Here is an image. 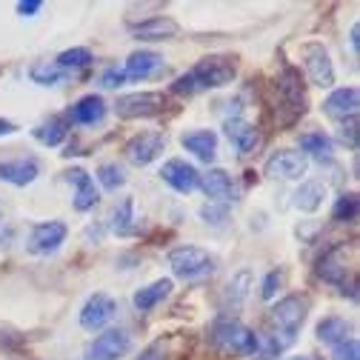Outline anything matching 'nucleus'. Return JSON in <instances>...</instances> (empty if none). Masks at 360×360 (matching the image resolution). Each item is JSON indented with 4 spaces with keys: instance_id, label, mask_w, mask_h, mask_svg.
I'll return each mask as SVG.
<instances>
[{
    "instance_id": "c9c22d12",
    "label": "nucleus",
    "mask_w": 360,
    "mask_h": 360,
    "mask_svg": "<svg viewBox=\"0 0 360 360\" xmlns=\"http://www.w3.org/2000/svg\"><path fill=\"white\" fill-rule=\"evenodd\" d=\"M338 138L340 143H346V149H357V117H349V120H340L338 126Z\"/></svg>"
},
{
    "instance_id": "393cba45",
    "label": "nucleus",
    "mask_w": 360,
    "mask_h": 360,
    "mask_svg": "<svg viewBox=\"0 0 360 360\" xmlns=\"http://www.w3.org/2000/svg\"><path fill=\"white\" fill-rule=\"evenodd\" d=\"M318 340L321 343H326V346H340L343 340H349V335H352V326H349V321L346 318H338V314H329V318H323L321 323H318Z\"/></svg>"
},
{
    "instance_id": "7ed1b4c3",
    "label": "nucleus",
    "mask_w": 360,
    "mask_h": 360,
    "mask_svg": "<svg viewBox=\"0 0 360 360\" xmlns=\"http://www.w3.org/2000/svg\"><path fill=\"white\" fill-rule=\"evenodd\" d=\"M212 346L223 354H238V357H252L260 349V338L243 326L235 318H223L212 326Z\"/></svg>"
},
{
    "instance_id": "2eb2a0df",
    "label": "nucleus",
    "mask_w": 360,
    "mask_h": 360,
    "mask_svg": "<svg viewBox=\"0 0 360 360\" xmlns=\"http://www.w3.org/2000/svg\"><path fill=\"white\" fill-rule=\"evenodd\" d=\"M123 72L129 80H149V77L166 72V63H163V55H158L155 49H138L126 58Z\"/></svg>"
},
{
    "instance_id": "1a4fd4ad",
    "label": "nucleus",
    "mask_w": 360,
    "mask_h": 360,
    "mask_svg": "<svg viewBox=\"0 0 360 360\" xmlns=\"http://www.w3.org/2000/svg\"><path fill=\"white\" fill-rule=\"evenodd\" d=\"M131 352V335L126 329H106L89 343L83 360H120Z\"/></svg>"
},
{
    "instance_id": "6e6552de",
    "label": "nucleus",
    "mask_w": 360,
    "mask_h": 360,
    "mask_svg": "<svg viewBox=\"0 0 360 360\" xmlns=\"http://www.w3.org/2000/svg\"><path fill=\"white\" fill-rule=\"evenodd\" d=\"M303 55V66H306V75L311 80V86H321V89H332L335 86V63L326 52L323 43H306L300 49Z\"/></svg>"
},
{
    "instance_id": "f8f14e48",
    "label": "nucleus",
    "mask_w": 360,
    "mask_h": 360,
    "mask_svg": "<svg viewBox=\"0 0 360 360\" xmlns=\"http://www.w3.org/2000/svg\"><path fill=\"white\" fill-rule=\"evenodd\" d=\"M115 314H117V300L112 295H106V292H95L92 297L83 303L77 321H80V329L98 332V329H103L115 318Z\"/></svg>"
},
{
    "instance_id": "ddd939ff",
    "label": "nucleus",
    "mask_w": 360,
    "mask_h": 360,
    "mask_svg": "<svg viewBox=\"0 0 360 360\" xmlns=\"http://www.w3.org/2000/svg\"><path fill=\"white\" fill-rule=\"evenodd\" d=\"M160 177H163V184H169L177 195H189V192H195L198 184H200V172H198L192 163L180 160V158L166 160L163 169H160Z\"/></svg>"
},
{
    "instance_id": "79ce46f5",
    "label": "nucleus",
    "mask_w": 360,
    "mask_h": 360,
    "mask_svg": "<svg viewBox=\"0 0 360 360\" xmlns=\"http://www.w3.org/2000/svg\"><path fill=\"white\" fill-rule=\"evenodd\" d=\"M40 9H43L40 0H20L18 4V15H23V18H34Z\"/></svg>"
},
{
    "instance_id": "9d476101",
    "label": "nucleus",
    "mask_w": 360,
    "mask_h": 360,
    "mask_svg": "<svg viewBox=\"0 0 360 360\" xmlns=\"http://www.w3.org/2000/svg\"><path fill=\"white\" fill-rule=\"evenodd\" d=\"M266 177H281V180H300L309 172V158L295 152V149H278L266 158L263 163Z\"/></svg>"
},
{
    "instance_id": "f704fd0d",
    "label": "nucleus",
    "mask_w": 360,
    "mask_h": 360,
    "mask_svg": "<svg viewBox=\"0 0 360 360\" xmlns=\"http://www.w3.org/2000/svg\"><path fill=\"white\" fill-rule=\"evenodd\" d=\"M281 286H283V272H281V269H275V272H269V275L263 278V283H260V297H263V300H272V297L281 292Z\"/></svg>"
},
{
    "instance_id": "e433bc0d",
    "label": "nucleus",
    "mask_w": 360,
    "mask_h": 360,
    "mask_svg": "<svg viewBox=\"0 0 360 360\" xmlns=\"http://www.w3.org/2000/svg\"><path fill=\"white\" fill-rule=\"evenodd\" d=\"M126 72L123 69H117V66H109V69H103V75H101V86L103 89H120V86H126Z\"/></svg>"
},
{
    "instance_id": "72a5a7b5",
    "label": "nucleus",
    "mask_w": 360,
    "mask_h": 360,
    "mask_svg": "<svg viewBox=\"0 0 360 360\" xmlns=\"http://www.w3.org/2000/svg\"><path fill=\"white\" fill-rule=\"evenodd\" d=\"M98 180H101V186L106 189V192H117L123 184H126V172H123V166H117V163H101L98 166Z\"/></svg>"
},
{
    "instance_id": "ea45409f",
    "label": "nucleus",
    "mask_w": 360,
    "mask_h": 360,
    "mask_svg": "<svg viewBox=\"0 0 360 360\" xmlns=\"http://www.w3.org/2000/svg\"><path fill=\"white\" fill-rule=\"evenodd\" d=\"M200 217L206 223H223V217H226V206L223 203H206V206H200Z\"/></svg>"
},
{
    "instance_id": "cd10ccee",
    "label": "nucleus",
    "mask_w": 360,
    "mask_h": 360,
    "mask_svg": "<svg viewBox=\"0 0 360 360\" xmlns=\"http://www.w3.org/2000/svg\"><path fill=\"white\" fill-rule=\"evenodd\" d=\"M332 152H335V143H332L329 134H323V131H306V134H300V155H306V158L311 155V158L329 160Z\"/></svg>"
},
{
    "instance_id": "a878e982",
    "label": "nucleus",
    "mask_w": 360,
    "mask_h": 360,
    "mask_svg": "<svg viewBox=\"0 0 360 360\" xmlns=\"http://www.w3.org/2000/svg\"><path fill=\"white\" fill-rule=\"evenodd\" d=\"M323 198H326V186L321 180H306V184H300V189L295 192L292 203L300 212H318L323 206Z\"/></svg>"
},
{
    "instance_id": "2f4dec72",
    "label": "nucleus",
    "mask_w": 360,
    "mask_h": 360,
    "mask_svg": "<svg viewBox=\"0 0 360 360\" xmlns=\"http://www.w3.org/2000/svg\"><path fill=\"white\" fill-rule=\"evenodd\" d=\"M360 214V200L354 192H343L338 200H335V209H332V220L335 223H354Z\"/></svg>"
},
{
    "instance_id": "4be33fe9",
    "label": "nucleus",
    "mask_w": 360,
    "mask_h": 360,
    "mask_svg": "<svg viewBox=\"0 0 360 360\" xmlns=\"http://www.w3.org/2000/svg\"><path fill=\"white\" fill-rule=\"evenodd\" d=\"M180 146H184L186 152H192L198 160L212 163L214 155H217V134L212 129H195V131L180 134Z\"/></svg>"
},
{
    "instance_id": "6ab92c4d",
    "label": "nucleus",
    "mask_w": 360,
    "mask_h": 360,
    "mask_svg": "<svg viewBox=\"0 0 360 360\" xmlns=\"http://www.w3.org/2000/svg\"><path fill=\"white\" fill-rule=\"evenodd\" d=\"M106 109L109 106H106V101L101 95H83L77 103L69 106L66 120L75 123V126H95V123H101L106 117Z\"/></svg>"
},
{
    "instance_id": "f3484780",
    "label": "nucleus",
    "mask_w": 360,
    "mask_h": 360,
    "mask_svg": "<svg viewBox=\"0 0 360 360\" xmlns=\"http://www.w3.org/2000/svg\"><path fill=\"white\" fill-rule=\"evenodd\" d=\"M66 180L75 186V195H72L75 212H89V209L98 206L101 195H98V189H95L92 174H89L86 169H69V172H66Z\"/></svg>"
},
{
    "instance_id": "9b49d317",
    "label": "nucleus",
    "mask_w": 360,
    "mask_h": 360,
    "mask_svg": "<svg viewBox=\"0 0 360 360\" xmlns=\"http://www.w3.org/2000/svg\"><path fill=\"white\" fill-rule=\"evenodd\" d=\"M166 149V134L163 131H141L126 143L123 155L131 166H149L155 163Z\"/></svg>"
},
{
    "instance_id": "7c9ffc66",
    "label": "nucleus",
    "mask_w": 360,
    "mask_h": 360,
    "mask_svg": "<svg viewBox=\"0 0 360 360\" xmlns=\"http://www.w3.org/2000/svg\"><path fill=\"white\" fill-rule=\"evenodd\" d=\"M66 69H60L55 60H37V63H32V69H29V77H32V83H37V86H58V83H63L66 80Z\"/></svg>"
},
{
    "instance_id": "423d86ee",
    "label": "nucleus",
    "mask_w": 360,
    "mask_h": 360,
    "mask_svg": "<svg viewBox=\"0 0 360 360\" xmlns=\"http://www.w3.org/2000/svg\"><path fill=\"white\" fill-rule=\"evenodd\" d=\"M166 109V95L163 92H131L115 101V115L120 120H146L158 117Z\"/></svg>"
},
{
    "instance_id": "a211bd4d",
    "label": "nucleus",
    "mask_w": 360,
    "mask_h": 360,
    "mask_svg": "<svg viewBox=\"0 0 360 360\" xmlns=\"http://www.w3.org/2000/svg\"><path fill=\"white\" fill-rule=\"evenodd\" d=\"M357 109H360V89L357 86H340L323 101V112L335 120L357 117Z\"/></svg>"
},
{
    "instance_id": "5701e85b",
    "label": "nucleus",
    "mask_w": 360,
    "mask_h": 360,
    "mask_svg": "<svg viewBox=\"0 0 360 360\" xmlns=\"http://www.w3.org/2000/svg\"><path fill=\"white\" fill-rule=\"evenodd\" d=\"M314 272H318L321 281H326L332 286H346V257H343V249L332 246L329 252H323Z\"/></svg>"
},
{
    "instance_id": "bb28decb",
    "label": "nucleus",
    "mask_w": 360,
    "mask_h": 360,
    "mask_svg": "<svg viewBox=\"0 0 360 360\" xmlns=\"http://www.w3.org/2000/svg\"><path fill=\"white\" fill-rule=\"evenodd\" d=\"M252 283H255V278H252V269H240L238 275H232V281H229V286H226V297H223V300H226V309L238 311V309L246 303Z\"/></svg>"
},
{
    "instance_id": "0eeeda50",
    "label": "nucleus",
    "mask_w": 360,
    "mask_h": 360,
    "mask_svg": "<svg viewBox=\"0 0 360 360\" xmlns=\"http://www.w3.org/2000/svg\"><path fill=\"white\" fill-rule=\"evenodd\" d=\"M66 238H69V226L63 220H43L32 229L26 249L37 257H49L66 243Z\"/></svg>"
},
{
    "instance_id": "4468645a",
    "label": "nucleus",
    "mask_w": 360,
    "mask_h": 360,
    "mask_svg": "<svg viewBox=\"0 0 360 360\" xmlns=\"http://www.w3.org/2000/svg\"><path fill=\"white\" fill-rule=\"evenodd\" d=\"M131 37L134 40H143V43H155V40H172L180 34V23L169 15H155V18H146L141 23H131L129 26Z\"/></svg>"
},
{
    "instance_id": "473e14b6",
    "label": "nucleus",
    "mask_w": 360,
    "mask_h": 360,
    "mask_svg": "<svg viewBox=\"0 0 360 360\" xmlns=\"http://www.w3.org/2000/svg\"><path fill=\"white\" fill-rule=\"evenodd\" d=\"M92 60H95V58H92V52H89L86 46H72V49L60 52L55 63H58L60 69H66V72H77V69H86Z\"/></svg>"
},
{
    "instance_id": "4c0bfd02",
    "label": "nucleus",
    "mask_w": 360,
    "mask_h": 360,
    "mask_svg": "<svg viewBox=\"0 0 360 360\" xmlns=\"http://www.w3.org/2000/svg\"><path fill=\"white\" fill-rule=\"evenodd\" d=\"M332 360H360V343H357L354 338L343 340L340 346H335V354H332Z\"/></svg>"
},
{
    "instance_id": "39448f33",
    "label": "nucleus",
    "mask_w": 360,
    "mask_h": 360,
    "mask_svg": "<svg viewBox=\"0 0 360 360\" xmlns=\"http://www.w3.org/2000/svg\"><path fill=\"white\" fill-rule=\"evenodd\" d=\"M169 266L180 281H203L214 272V257L200 246H177L169 252Z\"/></svg>"
},
{
    "instance_id": "49530a36",
    "label": "nucleus",
    "mask_w": 360,
    "mask_h": 360,
    "mask_svg": "<svg viewBox=\"0 0 360 360\" xmlns=\"http://www.w3.org/2000/svg\"><path fill=\"white\" fill-rule=\"evenodd\" d=\"M0 220H4V212H0Z\"/></svg>"
},
{
    "instance_id": "c85d7f7f",
    "label": "nucleus",
    "mask_w": 360,
    "mask_h": 360,
    "mask_svg": "<svg viewBox=\"0 0 360 360\" xmlns=\"http://www.w3.org/2000/svg\"><path fill=\"white\" fill-rule=\"evenodd\" d=\"M134 200L131 198H123L115 209H112V232L115 235H120V238H129V235H134Z\"/></svg>"
},
{
    "instance_id": "b1692460",
    "label": "nucleus",
    "mask_w": 360,
    "mask_h": 360,
    "mask_svg": "<svg viewBox=\"0 0 360 360\" xmlns=\"http://www.w3.org/2000/svg\"><path fill=\"white\" fill-rule=\"evenodd\" d=\"M172 289H174L172 278H160V281H155V283H149V286L134 292L131 303H134V309H138V311H152L158 303H163L172 295Z\"/></svg>"
},
{
    "instance_id": "c756f323",
    "label": "nucleus",
    "mask_w": 360,
    "mask_h": 360,
    "mask_svg": "<svg viewBox=\"0 0 360 360\" xmlns=\"http://www.w3.org/2000/svg\"><path fill=\"white\" fill-rule=\"evenodd\" d=\"M66 134H69V129H66V123L60 117H52L46 123H37L32 129V138L37 143H43V146H60L66 141Z\"/></svg>"
},
{
    "instance_id": "dca6fc26",
    "label": "nucleus",
    "mask_w": 360,
    "mask_h": 360,
    "mask_svg": "<svg viewBox=\"0 0 360 360\" xmlns=\"http://www.w3.org/2000/svg\"><path fill=\"white\" fill-rule=\"evenodd\" d=\"M203 195L209 198V203H223L226 206L229 200H235V180L226 169H209L206 174H200V184Z\"/></svg>"
},
{
    "instance_id": "a18cd8bd",
    "label": "nucleus",
    "mask_w": 360,
    "mask_h": 360,
    "mask_svg": "<svg viewBox=\"0 0 360 360\" xmlns=\"http://www.w3.org/2000/svg\"><path fill=\"white\" fill-rule=\"evenodd\" d=\"M289 360H314V357H309V354H297V357H289Z\"/></svg>"
},
{
    "instance_id": "f257e3e1",
    "label": "nucleus",
    "mask_w": 360,
    "mask_h": 360,
    "mask_svg": "<svg viewBox=\"0 0 360 360\" xmlns=\"http://www.w3.org/2000/svg\"><path fill=\"white\" fill-rule=\"evenodd\" d=\"M238 77V58L235 55H206L200 58L186 75L172 83L174 95H198L209 89H223Z\"/></svg>"
},
{
    "instance_id": "37998d69",
    "label": "nucleus",
    "mask_w": 360,
    "mask_h": 360,
    "mask_svg": "<svg viewBox=\"0 0 360 360\" xmlns=\"http://www.w3.org/2000/svg\"><path fill=\"white\" fill-rule=\"evenodd\" d=\"M349 43H352V52L357 55L360 52V26L357 23H352V29H349Z\"/></svg>"
},
{
    "instance_id": "c03bdc74",
    "label": "nucleus",
    "mask_w": 360,
    "mask_h": 360,
    "mask_svg": "<svg viewBox=\"0 0 360 360\" xmlns=\"http://www.w3.org/2000/svg\"><path fill=\"white\" fill-rule=\"evenodd\" d=\"M20 126L18 123H12V120H6V117H0V138H9V134H15Z\"/></svg>"
},
{
    "instance_id": "412c9836",
    "label": "nucleus",
    "mask_w": 360,
    "mask_h": 360,
    "mask_svg": "<svg viewBox=\"0 0 360 360\" xmlns=\"http://www.w3.org/2000/svg\"><path fill=\"white\" fill-rule=\"evenodd\" d=\"M40 174V163L34 158H18V160H0V180L12 186H29Z\"/></svg>"
},
{
    "instance_id": "aec40b11",
    "label": "nucleus",
    "mask_w": 360,
    "mask_h": 360,
    "mask_svg": "<svg viewBox=\"0 0 360 360\" xmlns=\"http://www.w3.org/2000/svg\"><path fill=\"white\" fill-rule=\"evenodd\" d=\"M223 129H226V138L229 143L240 152V155H252L257 146H260V131L243 120V117H229L226 123H223Z\"/></svg>"
},
{
    "instance_id": "f03ea898",
    "label": "nucleus",
    "mask_w": 360,
    "mask_h": 360,
    "mask_svg": "<svg viewBox=\"0 0 360 360\" xmlns=\"http://www.w3.org/2000/svg\"><path fill=\"white\" fill-rule=\"evenodd\" d=\"M309 98H306V83L295 66H283L278 77V120L283 126L297 123L306 115Z\"/></svg>"
},
{
    "instance_id": "58836bf2",
    "label": "nucleus",
    "mask_w": 360,
    "mask_h": 360,
    "mask_svg": "<svg viewBox=\"0 0 360 360\" xmlns=\"http://www.w3.org/2000/svg\"><path fill=\"white\" fill-rule=\"evenodd\" d=\"M20 343H23V335H20V332H15V329H9V326L0 323V349L12 352V349H18Z\"/></svg>"
},
{
    "instance_id": "a19ab883",
    "label": "nucleus",
    "mask_w": 360,
    "mask_h": 360,
    "mask_svg": "<svg viewBox=\"0 0 360 360\" xmlns=\"http://www.w3.org/2000/svg\"><path fill=\"white\" fill-rule=\"evenodd\" d=\"M134 360H166V346L158 340V343H149Z\"/></svg>"
},
{
    "instance_id": "20e7f679",
    "label": "nucleus",
    "mask_w": 360,
    "mask_h": 360,
    "mask_svg": "<svg viewBox=\"0 0 360 360\" xmlns=\"http://www.w3.org/2000/svg\"><path fill=\"white\" fill-rule=\"evenodd\" d=\"M306 314H309V297L289 295V297L278 300L272 306V311H269V321H272V326H275V335L272 338L281 346H289L295 340V335L300 332Z\"/></svg>"
}]
</instances>
